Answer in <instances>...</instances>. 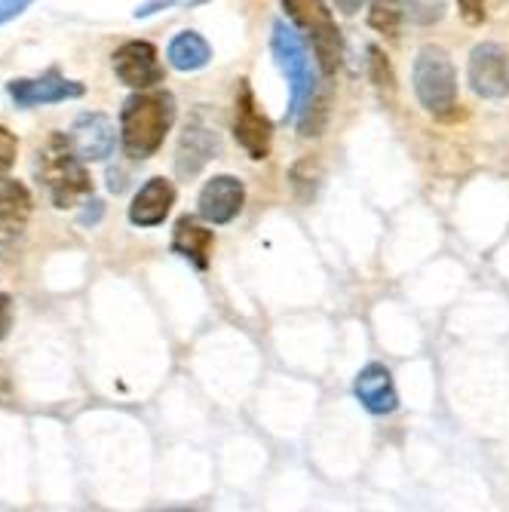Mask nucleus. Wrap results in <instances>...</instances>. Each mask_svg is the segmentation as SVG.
<instances>
[{
	"label": "nucleus",
	"mask_w": 509,
	"mask_h": 512,
	"mask_svg": "<svg viewBox=\"0 0 509 512\" xmlns=\"http://www.w3.org/2000/svg\"><path fill=\"white\" fill-rule=\"evenodd\" d=\"M457 10H460V16H464L467 25H482L488 19L485 0H457Z\"/></svg>",
	"instance_id": "obj_24"
},
{
	"label": "nucleus",
	"mask_w": 509,
	"mask_h": 512,
	"mask_svg": "<svg viewBox=\"0 0 509 512\" xmlns=\"http://www.w3.org/2000/svg\"><path fill=\"white\" fill-rule=\"evenodd\" d=\"M402 0H372V10H368V25L375 31L396 37L399 34V22H402Z\"/></svg>",
	"instance_id": "obj_19"
},
{
	"label": "nucleus",
	"mask_w": 509,
	"mask_h": 512,
	"mask_svg": "<svg viewBox=\"0 0 509 512\" xmlns=\"http://www.w3.org/2000/svg\"><path fill=\"white\" fill-rule=\"evenodd\" d=\"M117 135H120V129H114V120L102 111L77 114L71 123V132H68L74 151L86 163H105L117 148Z\"/></svg>",
	"instance_id": "obj_10"
},
{
	"label": "nucleus",
	"mask_w": 509,
	"mask_h": 512,
	"mask_svg": "<svg viewBox=\"0 0 509 512\" xmlns=\"http://www.w3.org/2000/svg\"><path fill=\"white\" fill-rule=\"evenodd\" d=\"M289 178H292V191H295V197H298L301 203H310V200L316 197V191H319V181H322L319 160H313V157L298 160V163L292 166Z\"/></svg>",
	"instance_id": "obj_18"
},
{
	"label": "nucleus",
	"mask_w": 509,
	"mask_h": 512,
	"mask_svg": "<svg viewBox=\"0 0 509 512\" xmlns=\"http://www.w3.org/2000/svg\"><path fill=\"white\" fill-rule=\"evenodd\" d=\"M111 68L114 77L129 89H151L166 80L157 46L148 40H126L123 46H117L111 56Z\"/></svg>",
	"instance_id": "obj_8"
},
{
	"label": "nucleus",
	"mask_w": 509,
	"mask_h": 512,
	"mask_svg": "<svg viewBox=\"0 0 509 512\" xmlns=\"http://www.w3.org/2000/svg\"><path fill=\"white\" fill-rule=\"evenodd\" d=\"M270 50H273L276 65H280V71L289 80V114H286V120L295 123L298 114L307 108V102L316 96V71H313L310 53H307L301 34L292 25H286L283 19L273 22Z\"/></svg>",
	"instance_id": "obj_4"
},
{
	"label": "nucleus",
	"mask_w": 509,
	"mask_h": 512,
	"mask_svg": "<svg viewBox=\"0 0 509 512\" xmlns=\"http://www.w3.org/2000/svg\"><path fill=\"white\" fill-rule=\"evenodd\" d=\"M7 96L16 108H43V105H62L86 96V86L80 80H68L59 68H50L40 77H19L7 83Z\"/></svg>",
	"instance_id": "obj_6"
},
{
	"label": "nucleus",
	"mask_w": 509,
	"mask_h": 512,
	"mask_svg": "<svg viewBox=\"0 0 509 512\" xmlns=\"http://www.w3.org/2000/svg\"><path fill=\"white\" fill-rule=\"evenodd\" d=\"M31 172L37 184H43L46 197L56 209H74L86 197H92V178L86 160L74 151L65 132H50L34 148Z\"/></svg>",
	"instance_id": "obj_2"
},
{
	"label": "nucleus",
	"mask_w": 509,
	"mask_h": 512,
	"mask_svg": "<svg viewBox=\"0 0 509 512\" xmlns=\"http://www.w3.org/2000/svg\"><path fill=\"white\" fill-rule=\"evenodd\" d=\"M234 138H237V145L252 160H267L270 145H273V123L258 108L249 80H240V86H237V99H234Z\"/></svg>",
	"instance_id": "obj_7"
},
{
	"label": "nucleus",
	"mask_w": 509,
	"mask_h": 512,
	"mask_svg": "<svg viewBox=\"0 0 509 512\" xmlns=\"http://www.w3.org/2000/svg\"><path fill=\"white\" fill-rule=\"evenodd\" d=\"M283 10L310 40L319 71L326 77H335L344 59V37L326 0H283Z\"/></svg>",
	"instance_id": "obj_3"
},
{
	"label": "nucleus",
	"mask_w": 509,
	"mask_h": 512,
	"mask_svg": "<svg viewBox=\"0 0 509 512\" xmlns=\"http://www.w3.org/2000/svg\"><path fill=\"white\" fill-rule=\"evenodd\" d=\"M31 4H34V0H0V25L19 19Z\"/></svg>",
	"instance_id": "obj_25"
},
{
	"label": "nucleus",
	"mask_w": 509,
	"mask_h": 512,
	"mask_svg": "<svg viewBox=\"0 0 509 512\" xmlns=\"http://www.w3.org/2000/svg\"><path fill=\"white\" fill-rule=\"evenodd\" d=\"M467 80L470 89L479 99H506L509 96V53L506 46L488 40L473 46L470 53V65H467Z\"/></svg>",
	"instance_id": "obj_9"
},
{
	"label": "nucleus",
	"mask_w": 509,
	"mask_h": 512,
	"mask_svg": "<svg viewBox=\"0 0 509 512\" xmlns=\"http://www.w3.org/2000/svg\"><path fill=\"white\" fill-rule=\"evenodd\" d=\"M34 215V197L28 184L19 178H7L0 184V246L16 243Z\"/></svg>",
	"instance_id": "obj_15"
},
{
	"label": "nucleus",
	"mask_w": 509,
	"mask_h": 512,
	"mask_svg": "<svg viewBox=\"0 0 509 512\" xmlns=\"http://www.w3.org/2000/svg\"><path fill=\"white\" fill-rule=\"evenodd\" d=\"M178 117V105L169 89H135L120 108V145L132 160L154 157Z\"/></svg>",
	"instance_id": "obj_1"
},
{
	"label": "nucleus",
	"mask_w": 509,
	"mask_h": 512,
	"mask_svg": "<svg viewBox=\"0 0 509 512\" xmlns=\"http://www.w3.org/2000/svg\"><path fill=\"white\" fill-rule=\"evenodd\" d=\"M365 0H335V7L344 13V16H356V10H362Z\"/></svg>",
	"instance_id": "obj_29"
},
{
	"label": "nucleus",
	"mask_w": 509,
	"mask_h": 512,
	"mask_svg": "<svg viewBox=\"0 0 509 512\" xmlns=\"http://www.w3.org/2000/svg\"><path fill=\"white\" fill-rule=\"evenodd\" d=\"M172 206H175V184L163 175H154L135 191V197L129 203V224L160 227L169 218Z\"/></svg>",
	"instance_id": "obj_14"
},
{
	"label": "nucleus",
	"mask_w": 509,
	"mask_h": 512,
	"mask_svg": "<svg viewBox=\"0 0 509 512\" xmlns=\"http://www.w3.org/2000/svg\"><path fill=\"white\" fill-rule=\"evenodd\" d=\"M368 68H372V83L378 86L381 96L393 99V92H396V77H393L390 59L378 50V46H368Z\"/></svg>",
	"instance_id": "obj_21"
},
{
	"label": "nucleus",
	"mask_w": 509,
	"mask_h": 512,
	"mask_svg": "<svg viewBox=\"0 0 509 512\" xmlns=\"http://www.w3.org/2000/svg\"><path fill=\"white\" fill-rule=\"evenodd\" d=\"M212 249H215V234L200 224L197 218L184 215L175 221V230H172V252L181 255L184 261H191L197 270H206L209 267V258H212Z\"/></svg>",
	"instance_id": "obj_16"
},
{
	"label": "nucleus",
	"mask_w": 509,
	"mask_h": 512,
	"mask_svg": "<svg viewBox=\"0 0 509 512\" xmlns=\"http://www.w3.org/2000/svg\"><path fill=\"white\" fill-rule=\"evenodd\" d=\"M16 157H19V138L0 123V184H4L16 166Z\"/></svg>",
	"instance_id": "obj_22"
},
{
	"label": "nucleus",
	"mask_w": 509,
	"mask_h": 512,
	"mask_svg": "<svg viewBox=\"0 0 509 512\" xmlns=\"http://www.w3.org/2000/svg\"><path fill=\"white\" fill-rule=\"evenodd\" d=\"M13 329V298L0 292V341H4Z\"/></svg>",
	"instance_id": "obj_26"
},
{
	"label": "nucleus",
	"mask_w": 509,
	"mask_h": 512,
	"mask_svg": "<svg viewBox=\"0 0 509 512\" xmlns=\"http://www.w3.org/2000/svg\"><path fill=\"white\" fill-rule=\"evenodd\" d=\"M83 206H86V209L80 212V224H96V221L102 218V212H105V203L96 200V197H89Z\"/></svg>",
	"instance_id": "obj_27"
},
{
	"label": "nucleus",
	"mask_w": 509,
	"mask_h": 512,
	"mask_svg": "<svg viewBox=\"0 0 509 512\" xmlns=\"http://www.w3.org/2000/svg\"><path fill=\"white\" fill-rule=\"evenodd\" d=\"M166 59L175 71L191 74V71H200L212 62V46L197 31H178L166 46Z\"/></svg>",
	"instance_id": "obj_17"
},
{
	"label": "nucleus",
	"mask_w": 509,
	"mask_h": 512,
	"mask_svg": "<svg viewBox=\"0 0 509 512\" xmlns=\"http://www.w3.org/2000/svg\"><path fill=\"white\" fill-rule=\"evenodd\" d=\"M246 206V188L237 175H212L197 197V212L206 224H230Z\"/></svg>",
	"instance_id": "obj_11"
},
{
	"label": "nucleus",
	"mask_w": 509,
	"mask_h": 512,
	"mask_svg": "<svg viewBox=\"0 0 509 512\" xmlns=\"http://www.w3.org/2000/svg\"><path fill=\"white\" fill-rule=\"evenodd\" d=\"M166 7H175V0H151V4H142L135 10V19H145V16H151L157 10H166Z\"/></svg>",
	"instance_id": "obj_28"
},
{
	"label": "nucleus",
	"mask_w": 509,
	"mask_h": 512,
	"mask_svg": "<svg viewBox=\"0 0 509 512\" xmlns=\"http://www.w3.org/2000/svg\"><path fill=\"white\" fill-rule=\"evenodd\" d=\"M326 117H329V92H319L316 89V96L307 102V108L298 114V132L304 135V138H310V135H319L322 132V126H326Z\"/></svg>",
	"instance_id": "obj_20"
},
{
	"label": "nucleus",
	"mask_w": 509,
	"mask_h": 512,
	"mask_svg": "<svg viewBox=\"0 0 509 512\" xmlns=\"http://www.w3.org/2000/svg\"><path fill=\"white\" fill-rule=\"evenodd\" d=\"M405 13L414 22L430 25V22H439L445 10H442V0H405Z\"/></svg>",
	"instance_id": "obj_23"
},
{
	"label": "nucleus",
	"mask_w": 509,
	"mask_h": 512,
	"mask_svg": "<svg viewBox=\"0 0 509 512\" xmlns=\"http://www.w3.org/2000/svg\"><path fill=\"white\" fill-rule=\"evenodd\" d=\"M411 83H414V96H418L421 108L439 120L454 117L457 111V68L451 56L442 46H424L414 59L411 68Z\"/></svg>",
	"instance_id": "obj_5"
},
{
	"label": "nucleus",
	"mask_w": 509,
	"mask_h": 512,
	"mask_svg": "<svg viewBox=\"0 0 509 512\" xmlns=\"http://www.w3.org/2000/svg\"><path fill=\"white\" fill-rule=\"evenodd\" d=\"M353 396L368 414H393L399 408V393L393 384V375L384 362H368L359 368V375L353 381Z\"/></svg>",
	"instance_id": "obj_13"
},
{
	"label": "nucleus",
	"mask_w": 509,
	"mask_h": 512,
	"mask_svg": "<svg viewBox=\"0 0 509 512\" xmlns=\"http://www.w3.org/2000/svg\"><path fill=\"white\" fill-rule=\"evenodd\" d=\"M215 154H218V132H215V126L206 123L203 114H194L188 120V126H184L178 151H175L178 175H184V178L197 175L209 160H215Z\"/></svg>",
	"instance_id": "obj_12"
}]
</instances>
